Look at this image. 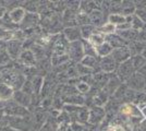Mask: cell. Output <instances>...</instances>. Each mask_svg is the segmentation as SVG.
<instances>
[{
    "mask_svg": "<svg viewBox=\"0 0 146 131\" xmlns=\"http://www.w3.org/2000/svg\"><path fill=\"white\" fill-rule=\"evenodd\" d=\"M6 50L9 57L11 58V60H18L20 55L24 50L23 42H20V41H17V39H11V41L7 42Z\"/></svg>",
    "mask_w": 146,
    "mask_h": 131,
    "instance_id": "6",
    "label": "cell"
},
{
    "mask_svg": "<svg viewBox=\"0 0 146 131\" xmlns=\"http://www.w3.org/2000/svg\"><path fill=\"white\" fill-rule=\"evenodd\" d=\"M131 61L133 63V67L135 69V72L139 71L143 66L146 65V59L142 55H135L131 57Z\"/></svg>",
    "mask_w": 146,
    "mask_h": 131,
    "instance_id": "33",
    "label": "cell"
},
{
    "mask_svg": "<svg viewBox=\"0 0 146 131\" xmlns=\"http://www.w3.org/2000/svg\"><path fill=\"white\" fill-rule=\"evenodd\" d=\"M88 18H90V24L93 25L96 29H99L100 26H103L107 22V18L108 17L100 9H97V10H94L93 12L90 13Z\"/></svg>",
    "mask_w": 146,
    "mask_h": 131,
    "instance_id": "11",
    "label": "cell"
},
{
    "mask_svg": "<svg viewBox=\"0 0 146 131\" xmlns=\"http://www.w3.org/2000/svg\"><path fill=\"white\" fill-rule=\"evenodd\" d=\"M139 108H140L141 112H142L143 118L145 119L146 118V103H145V104H142V105H140V106H139Z\"/></svg>",
    "mask_w": 146,
    "mask_h": 131,
    "instance_id": "39",
    "label": "cell"
},
{
    "mask_svg": "<svg viewBox=\"0 0 146 131\" xmlns=\"http://www.w3.org/2000/svg\"><path fill=\"white\" fill-rule=\"evenodd\" d=\"M17 61L23 68H31V67H36L37 59L34 53L29 48V49H24L22 51V54L20 55Z\"/></svg>",
    "mask_w": 146,
    "mask_h": 131,
    "instance_id": "7",
    "label": "cell"
},
{
    "mask_svg": "<svg viewBox=\"0 0 146 131\" xmlns=\"http://www.w3.org/2000/svg\"><path fill=\"white\" fill-rule=\"evenodd\" d=\"M99 71L112 74L116 73L117 69H118V63L113 60V58L111 56L105 57V58H99V65H98Z\"/></svg>",
    "mask_w": 146,
    "mask_h": 131,
    "instance_id": "8",
    "label": "cell"
},
{
    "mask_svg": "<svg viewBox=\"0 0 146 131\" xmlns=\"http://www.w3.org/2000/svg\"><path fill=\"white\" fill-rule=\"evenodd\" d=\"M67 127H68V126H62V127H59L58 131H66V130H67Z\"/></svg>",
    "mask_w": 146,
    "mask_h": 131,
    "instance_id": "41",
    "label": "cell"
},
{
    "mask_svg": "<svg viewBox=\"0 0 146 131\" xmlns=\"http://www.w3.org/2000/svg\"><path fill=\"white\" fill-rule=\"evenodd\" d=\"M68 56L70 60L74 63H80L81 60L84 58V50H83V44L82 41L69 43L68 47Z\"/></svg>",
    "mask_w": 146,
    "mask_h": 131,
    "instance_id": "3",
    "label": "cell"
},
{
    "mask_svg": "<svg viewBox=\"0 0 146 131\" xmlns=\"http://www.w3.org/2000/svg\"><path fill=\"white\" fill-rule=\"evenodd\" d=\"M107 22H109V23L115 25L116 27H118V26L124 24L127 22V18L122 14H109L107 18Z\"/></svg>",
    "mask_w": 146,
    "mask_h": 131,
    "instance_id": "30",
    "label": "cell"
},
{
    "mask_svg": "<svg viewBox=\"0 0 146 131\" xmlns=\"http://www.w3.org/2000/svg\"><path fill=\"white\" fill-rule=\"evenodd\" d=\"M5 117H6V114L3 112V108L0 107V127L3 126V121H5Z\"/></svg>",
    "mask_w": 146,
    "mask_h": 131,
    "instance_id": "38",
    "label": "cell"
},
{
    "mask_svg": "<svg viewBox=\"0 0 146 131\" xmlns=\"http://www.w3.org/2000/svg\"><path fill=\"white\" fill-rule=\"evenodd\" d=\"M76 90H78V92L79 94L81 95H83V96H86L87 94L90 93V91H91V84H88V83H86V82H83V81H80L76 83Z\"/></svg>",
    "mask_w": 146,
    "mask_h": 131,
    "instance_id": "35",
    "label": "cell"
},
{
    "mask_svg": "<svg viewBox=\"0 0 146 131\" xmlns=\"http://www.w3.org/2000/svg\"><path fill=\"white\" fill-rule=\"evenodd\" d=\"M113 48L110 46L107 42H105L104 44L99 45L98 47H96V54H97L98 58H105V57H108L111 55Z\"/></svg>",
    "mask_w": 146,
    "mask_h": 131,
    "instance_id": "26",
    "label": "cell"
},
{
    "mask_svg": "<svg viewBox=\"0 0 146 131\" xmlns=\"http://www.w3.org/2000/svg\"><path fill=\"white\" fill-rule=\"evenodd\" d=\"M106 42L109 44L113 49L120 48V47H124V46H128L129 45V44L122 37H120L117 33L116 34H112V35H109V36H106Z\"/></svg>",
    "mask_w": 146,
    "mask_h": 131,
    "instance_id": "19",
    "label": "cell"
},
{
    "mask_svg": "<svg viewBox=\"0 0 146 131\" xmlns=\"http://www.w3.org/2000/svg\"><path fill=\"white\" fill-rule=\"evenodd\" d=\"M75 22H76V25H78V26H83V25L90 24V18H88V14L79 12L78 13V15H76Z\"/></svg>",
    "mask_w": 146,
    "mask_h": 131,
    "instance_id": "36",
    "label": "cell"
},
{
    "mask_svg": "<svg viewBox=\"0 0 146 131\" xmlns=\"http://www.w3.org/2000/svg\"><path fill=\"white\" fill-rule=\"evenodd\" d=\"M63 37L68 41V43H73V42H78L82 41L81 37V32H80L79 26H70V27H64L62 30Z\"/></svg>",
    "mask_w": 146,
    "mask_h": 131,
    "instance_id": "14",
    "label": "cell"
},
{
    "mask_svg": "<svg viewBox=\"0 0 146 131\" xmlns=\"http://www.w3.org/2000/svg\"><path fill=\"white\" fill-rule=\"evenodd\" d=\"M92 98H93V106L105 107L106 106V104H107V102L109 100L110 97L100 90V91H99L97 94H95Z\"/></svg>",
    "mask_w": 146,
    "mask_h": 131,
    "instance_id": "23",
    "label": "cell"
},
{
    "mask_svg": "<svg viewBox=\"0 0 146 131\" xmlns=\"http://www.w3.org/2000/svg\"><path fill=\"white\" fill-rule=\"evenodd\" d=\"M110 56L113 58V60L119 66L122 63H124V61H127L129 59H131L132 54H131V50L129 48V46H124V47H120V48L113 49Z\"/></svg>",
    "mask_w": 146,
    "mask_h": 131,
    "instance_id": "10",
    "label": "cell"
},
{
    "mask_svg": "<svg viewBox=\"0 0 146 131\" xmlns=\"http://www.w3.org/2000/svg\"><path fill=\"white\" fill-rule=\"evenodd\" d=\"M62 102H63V104H69V105L84 106L85 105V96H83L81 94H73V95L62 97Z\"/></svg>",
    "mask_w": 146,
    "mask_h": 131,
    "instance_id": "17",
    "label": "cell"
},
{
    "mask_svg": "<svg viewBox=\"0 0 146 131\" xmlns=\"http://www.w3.org/2000/svg\"><path fill=\"white\" fill-rule=\"evenodd\" d=\"M134 73H135V69L133 67V63L131 61V59H129L118 66L116 75L120 79L122 83H125Z\"/></svg>",
    "mask_w": 146,
    "mask_h": 131,
    "instance_id": "4",
    "label": "cell"
},
{
    "mask_svg": "<svg viewBox=\"0 0 146 131\" xmlns=\"http://www.w3.org/2000/svg\"><path fill=\"white\" fill-rule=\"evenodd\" d=\"M125 84L128 85L129 88L133 90L135 92H140L145 86L146 79L143 75H141L139 72H135L134 74H132V76L129 79L128 81L125 82Z\"/></svg>",
    "mask_w": 146,
    "mask_h": 131,
    "instance_id": "9",
    "label": "cell"
},
{
    "mask_svg": "<svg viewBox=\"0 0 146 131\" xmlns=\"http://www.w3.org/2000/svg\"><path fill=\"white\" fill-rule=\"evenodd\" d=\"M0 131H19V130L14 129V128H11L9 126H2V127H0Z\"/></svg>",
    "mask_w": 146,
    "mask_h": 131,
    "instance_id": "40",
    "label": "cell"
},
{
    "mask_svg": "<svg viewBox=\"0 0 146 131\" xmlns=\"http://www.w3.org/2000/svg\"><path fill=\"white\" fill-rule=\"evenodd\" d=\"M25 14H26V11L24 10L23 7H15V8H13L12 10H10L8 12V17H9V19H10V21L12 22L13 24L19 26L22 23V21L24 20Z\"/></svg>",
    "mask_w": 146,
    "mask_h": 131,
    "instance_id": "16",
    "label": "cell"
},
{
    "mask_svg": "<svg viewBox=\"0 0 146 131\" xmlns=\"http://www.w3.org/2000/svg\"><path fill=\"white\" fill-rule=\"evenodd\" d=\"M79 27H80V32H81L82 41H88L90 37L97 30L96 27H94L91 24H86V25H83V26H79Z\"/></svg>",
    "mask_w": 146,
    "mask_h": 131,
    "instance_id": "27",
    "label": "cell"
},
{
    "mask_svg": "<svg viewBox=\"0 0 146 131\" xmlns=\"http://www.w3.org/2000/svg\"><path fill=\"white\" fill-rule=\"evenodd\" d=\"M12 100L20 106H23L27 109H30L31 104H32V96L24 93L23 91L19 90V91H14Z\"/></svg>",
    "mask_w": 146,
    "mask_h": 131,
    "instance_id": "15",
    "label": "cell"
},
{
    "mask_svg": "<svg viewBox=\"0 0 146 131\" xmlns=\"http://www.w3.org/2000/svg\"><path fill=\"white\" fill-rule=\"evenodd\" d=\"M88 119H90V108L86 106H81L80 110L75 116L74 121L82 125H88Z\"/></svg>",
    "mask_w": 146,
    "mask_h": 131,
    "instance_id": "22",
    "label": "cell"
},
{
    "mask_svg": "<svg viewBox=\"0 0 146 131\" xmlns=\"http://www.w3.org/2000/svg\"><path fill=\"white\" fill-rule=\"evenodd\" d=\"M2 108L3 112L6 114V116H10V117H27L31 115V112L23 106H20L17 103H14L12 100L3 103L2 104Z\"/></svg>",
    "mask_w": 146,
    "mask_h": 131,
    "instance_id": "1",
    "label": "cell"
},
{
    "mask_svg": "<svg viewBox=\"0 0 146 131\" xmlns=\"http://www.w3.org/2000/svg\"><path fill=\"white\" fill-rule=\"evenodd\" d=\"M13 94H14V90L12 87L5 83H0V100L2 103H7L12 100Z\"/></svg>",
    "mask_w": 146,
    "mask_h": 131,
    "instance_id": "21",
    "label": "cell"
},
{
    "mask_svg": "<svg viewBox=\"0 0 146 131\" xmlns=\"http://www.w3.org/2000/svg\"><path fill=\"white\" fill-rule=\"evenodd\" d=\"M117 34L122 37L128 44L132 43V42H135L137 41V37H139V31H135L133 29H129V30H124V31H117Z\"/></svg>",
    "mask_w": 146,
    "mask_h": 131,
    "instance_id": "20",
    "label": "cell"
},
{
    "mask_svg": "<svg viewBox=\"0 0 146 131\" xmlns=\"http://www.w3.org/2000/svg\"><path fill=\"white\" fill-rule=\"evenodd\" d=\"M122 84V82L120 81V79L117 76L115 73L111 75L109 78V80L107 81V83H106V85L103 87V91L104 93H106L109 97H111L113 94H115V92H116L117 90H118V87L120 86Z\"/></svg>",
    "mask_w": 146,
    "mask_h": 131,
    "instance_id": "13",
    "label": "cell"
},
{
    "mask_svg": "<svg viewBox=\"0 0 146 131\" xmlns=\"http://www.w3.org/2000/svg\"><path fill=\"white\" fill-rule=\"evenodd\" d=\"M2 104H3V103H2L1 100H0V107H2Z\"/></svg>",
    "mask_w": 146,
    "mask_h": 131,
    "instance_id": "42",
    "label": "cell"
},
{
    "mask_svg": "<svg viewBox=\"0 0 146 131\" xmlns=\"http://www.w3.org/2000/svg\"><path fill=\"white\" fill-rule=\"evenodd\" d=\"M81 65L84 66L86 68H90L92 70H94L96 72V67H98L99 65V58L98 57H91V56H84V58L81 60ZM99 71V68H98Z\"/></svg>",
    "mask_w": 146,
    "mask_h": 131,
    "instance_id": "25",
    "label": "cell"
},
{
    "mask_svg": "<svg viewBox=\"0 0 146 131\" xmlns=\"http://www.w3.org/2000/svg\"><path fill=\"white\" fill-rule=\"evenodd\" d=\"M82 44H83V50H84V55L85 56L97 57L96 47H94L88 41H82Z\"/></svg>",
    "mask_w": 146,
    "mask_h": 131,
    "instance_id": "34",
    "label": "cell"
},
{
    "mask_svg": "<svg viewBox=\"0 0 146 131\" xmlns=\"http://www.w3.org/2000/svg\"><path fill=\"white\" fill-rule=\"evenodd\" d=\"M58 129H59V124L57 121V118L49 116L47 122L38 131H58Z\"/></svg>",
    "mask_w": 146,
    "mask_h": 131,
    "instance_id": "29",
    "label": "cell"
},
{
    "mask_svg": "<svg viewBox=\"0 0 146 131\" xmlns=\"http://www.w3.org/2000/svg\"><path fill=\"white\" fill-rule=\"evenodd\" d=\"M97 32L102 33L105 36H109V35H112V34H116L117 27L113 24L109 23V22H106L103 26H100L99 29H97Z\"/></svg>",
    "mask_w": 146,
    "mask_h": 131,
    "instance_id": "32",
    "label": "cell"
},
{
    "mask_svg": "<svg viewBox=\"0 0 146 131\" xmlns=\"http://www.w3.org/2000/svg\"><path fill=\"white\" fill-rule=\"evenodd\" d=\"M97 9H100V2H98V1H90V0L88 1H81L79 12L90 14L94 10H97Z\"/></svg>",
    "mask_w": 146,
    "mask_h": 131,
    "instance_id": "18",
    "label": "cell"
},
{
    "mask_svg": "<svg viewBox=\"0 0 146 131\" xmlns=\"http://www.w3.org/2000/svg\"><path fill=\"white\" fill-rule=\"evenodd\" d=\"M135 3V15L140 18L146 25V1H134Z\"/></svg>",
    "mask_w": 146,
    "mask_h": 131,
    "instance_id": "24",
    "label": "cell"
},
{
    "mask_svg": "<svg viewBox=\"0 0 146 131\" xmlns=\"http://www.w3.org/2000/svg\"><path fill=\"white\" fill-rule=\"evenodd\" d=\"M39 21H40V17H39L38 13L26 12L24 20L22 21V23L19 25V26L22 29V31H27V30H30V29L35 27V26L39 23Z\"/></svg>",
    "mask_w": 146,
    "mask_h": 131,
    "instance_id": "12",
    "label": "cell"
},
{
    "mask_svg": "<svg viewBox=\"0 0 146 131\" xmlns=\"http://www.w3.org/2000/svg\"><path fill=\"white\" fill-rule=\"evenodd\" d=\"M134 13H135V3H134V1H122V15L128 18V17L133 15Z\"/></svg>",
    "mask_w": 146,
    "mask_h": 131,
    "instance_id": "28",
    "label": "cell"
},
{
    "mask_svg": "<svg viewBox=\"0 0 146 131\" xmlns=\"http://www.w3.org/2000/svg\"><path fill=\"white\" fill-rule=\"evenodd\" d=\"M88 42H90L94 47H98L99 45H102V44H104L106 42V36L103 35L102 33L97 32V30H96V32L90 37Z\"/></svg>",
    "mask_w": 146,
    "mask_h": 131,
    "instance_id": "31",
    "label": "cell"
},
{
    "mask_svg": "<svg viewBox=\"0 0 146 131\" xmlns=\"http://www.w3.org/2000/svg\"><path fill=\"white\" fill-rule=\"evenodd\" d=\"M107 112L105 107L93 106L90 108V119H88V125L92 127H98L106 120Z\"/></svg>",
    "mask_w": 146,
    "mask_h": 131,
    "instance_id": "2",
    "label": "cell"
},
{
    "mask_svg": "<svg viewBox=\"0 0 146 131\" xmlns=\"http://www.w3.org/2000/svg\"><path fill=\"white\" fill-rule=\"evenodd\" d=\"M68 47H69L68 41L63 37L62 34H59L54 45L51 46V57L68 55Z\"/></svg>",
    "mask_w": 146,
    "mask_h": 131,
    "instance_id": "5",
    "label": "cell"
},
{
    "mask_svg": "<svg viewBox=\"0 0 146 131\" xmlns=\"http://www.w3.org/2000/svg\"><path fill=\"white\" fill-rule=\"evenodd\" d=\"M11 58L9 57L7 50H2L0 51V68L1 67H8V66H11Z\"/></svg>",
    "mask_w": 146,
    "mask_h": 131,
    "instance_id": "37",
    "label": "cell"
}]
</instances>
